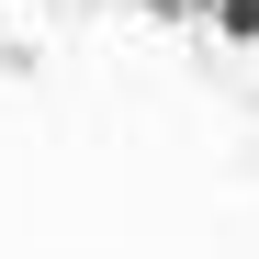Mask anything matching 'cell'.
<instances>
[{
	"label": "cell",
	"mask_w": 259,
	"mask_h": 259,
	"mask_svg": "<svg viewBox=\"0 0 259 259\" xmlns=\"http://www.w3.org/2000/svg\"><path fill=\"white\" fill-rule=\"evenodd\" d=\"M214 12V34H226V46H259V0H203Z\"/></svg>",
	"instance_id": "obj_1"
}]
</instances>
